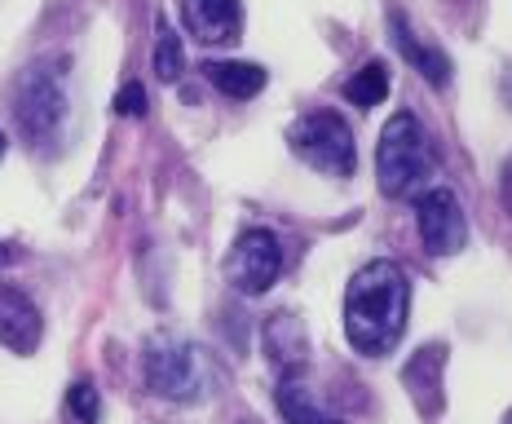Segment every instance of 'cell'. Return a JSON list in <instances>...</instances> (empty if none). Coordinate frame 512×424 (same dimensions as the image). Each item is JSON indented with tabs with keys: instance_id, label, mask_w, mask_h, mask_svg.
<instances>
[{
	"instance_id": "obj_19",
	"label": "cell",
	"mask_w": 512,
	"mask_h": 424,
	"mask_svg": "<svg viewBox=\"0 0 512 424\" xmlns=\"http://www.w3.org/2000/svg\"><path fill=\"white\" fill-rule=\"evenodd\" d=\"M504 208L512 212V159L504 164Z\"/></svg>"
},
{
	"instance_id": "obj_9",
	"label": "cell",
	"mask_w": 512,
	"mask_h": 424,
	"mask_svg": "<svg viewBox=\"0 0 512 424\" xmlns=\"http://www.w3.org/2000/svg\"><path fill=\"white\" fill-rule=\"evenodd\" d=\"M40 336H45V323H40L31 296L23 288L0 283V345L14 349V354H36Z\"/></svg>"
},
{
	"instance_id": "obj_10",
	"label": "cell",
	"mask_w": 512,
	"mask_h": 424,
	"mask_svg": "<svg viewBox=\"0 0 512 424\" xmlns=\"http://www.w3.org/2000/svg\"><path fill=\"white\" fill-rule=\"evenodd\" d=\"M442 367H446V345H424L407 363V371H402V385H407L415 407L429 420L442 411Z\"/></svg>"
},
{
	"instance_id": "obj_17",
	"label": "cell",
	"mask_w": 512,
	"mask_h": 424,
	"mask_svg": "<svg viewBox=\"0 0 512 424\" xmlns=\"http://www.w3.org/2000/svg\"><path fill=\"white\" fill-rule=\"evenodd\" d=\"M98 416H102L98 389H93L89 380L71 385V389H67V420H71V424H98Z\"/></svg>"
},
{
	"instance_id": "obj_7",
	"label": "cell",
	"mask_w": 512,
	"mask_h": 424,
	"mask_svg": "<svg viewBox=\"0 0 512 424\" xmlns=\"http://www.w3.org/2000/svg\"><path fill=\"white\" fill-rule=\"evenodd\" d=\"M415 226H420V239L433 257H451L468 243V217L455 190L446 186H429L424 195H415Z\"/></svg>"
},
{
	"instance_id": "obj_12",
	"label": "cell",
	"mask_w": 512,
	"mask_h": 424,
	"mask_svg": "<svg viewBox=\"0 0 512 424\" xmlns=\"http://www.w3.org/2000/svg\"><path fill=\"white\" fill-rule=\"evenodd\" d=\"M265 354L270 363L283 371V376H301L305 358H309V341H305V327L296 323L292 314H274L265 323Z\"/></svg>"
},
{
	"instance_id": "obj_3",
	"label": "cell",
	"mask_w": 512,
	"mask_h": 424,
	"mask_svg": "<svg viewBox=\"0 0 512 424\" xmlns=\"http://www.w3.org/2000/svg\"><path fill=\"white\" fill-rule=\"evenodd\" d=\"M142 376L155 398L168 402H204L212 389V363L186 336L155 332L142 349Z\"/></svg>"
},
{
	"instance_id": "obj_13",
	"label": "cell",
	"mask_w": 512,
	"mask_h": 424,
	"mask_svg": "<svg viewBox=\"0 0 512 424\" xmlns=\"http://www.w3.org/2000/svg\"><path fill=\"white\" fill-rule=\"evenodd\" d=\"M279 416L287 424H345L340 416H332L323 402H318V394L305 385L301 376H283L279 380Z\"/></svg>"
},
{
	"instance_id": "obj_20",
	"label": "cell",
	"mask_w": 512,
	"mask_h": 424,
	"mask_svg": "<svg viewBox=\"0 0 512 424\" xmlns=\"http://www.w3.org/2000/svg\"><path fill=\"white\" fill-rule=\"evenodd\" d=\"M0 159H5V133H0Z\"/></svg>"
},
{
	"instance_id": "obj_5",
	"label": "cell",
	"mask_w": 512,
	"mask_h": 424,
	"mask_svg": "<svg viewBox=\"0 0 512 424\" xmlns=\"http://www.w3.org/2000/svg\"><path fill=\"white\" fill-rule=\"evenodd\" d=\"M287 146L292 155L309 164L314 173L327 177H349L358 168V146H354V129L340 120L336 111H309L287 129Z\"/></svg>"
},
{
	"instance_id": "obj_1",
	"label": "cell",
	"mask_w": 512,
	"mask_h": 424,
	"mask_svg": "<svg viewBox=\"0 0 512 424\" xmlns=\"http://www.w3.org/2000/svg\"><path fill=\"white\" fill-rule=\"evenodd\" d=\"M411 283L393 261H367L345 288V336L358 354L384 358L407 332Z\"/></svg>"
},
{
	"instance_id": "obj_11",
	"label": "cell",
	"mask_w": 512,
	"mask_h": 424,
	"mask_svg": "<svg viewBox=\"0 0 512 424\" xmlns=\"http://www.w3.org/2000/svg\"><path fill=\"white\" fill-rule=\"evenodd\" d=\"M389 36H393V45H398L402 58H407L411 67L433 84V89H446V84H451V58H446L442 49L424 45V40L415 36V27L402 14H389Z\"/></svg>"
},
{
	"instance_id": "obj_16",
	"label": "cell",
	"mask_w": 512,
	"mask_h": 424,
	"mask_svg": "<svg viewBox=\"0 0 512 424\" xmlns=\"http://www.w3.org/2000/svg\"><path fill=\"white\" fill-rule=\"evenodd\" d=\"M181 71H186V53H181V40H177V31L159 18L155 23V76L164 80V84H177L181 80Z\"/></svg>"
},
{
	"instance_id": "obj_4",
	"label": "cell",
	"mask_w": 512,
	"mask_h": 424,
	"mask_svg": "<svg viewBox=\"0 0 512 424\" xmlns=\"http://www.w3.org/2000/svg\"><path fill=\"white\" fill-rule=\"evenodd\" d=\"M376 182L389 199L424 195L433 182V151L420 120L411 111H398L380 133L376 146Z\"/></svg>"
},
{
	"instance_id": "obj_8",
	"label": "cell",
	"mask_w": 512,
	"mask_h": 424,
	"mask_svg": "<svg viewBox=\"0 0 512 424\" xmlns=\"http://www.w3.org/2000/svg\"><path fill=\"white\" fill-rule=\"evenodd\" d=\"M181 23L199 45H234L243 31L239 0H181Z\"/></svg>"
},
{
	"instance_id": "obj_18",
	"label": "cell",
	"mask_w": 512,
	"mask_h": 424,
	"mask_svg": "<svg viewBox=\"0 0 512 424\" xmlns=\"http://www.w3.org/2000/svg\"><path fill=\"white\" fill-rule=\"evenodd\" d=\"M115 111L128 115V120H137V115H146V89L142 84H124L120 98H115Z\"/></svg>"
},
{
	"instance_id": "obj_15",
	"label": "cell",
	"mask_w": 512,
	"mask_h": 424,
	"mask_svg": "<svg viewBox=\"0 0 512 424\" xmlns=\"http://www.w3.org/2000/svg\"><path fill=\"white\" fill-rule=\"evenodd\" d=\"M345 98L362 106V111H371V106H380L389 98V71H384V62H367V67H358L354 76L345 80Z\"/></svg>"
},
{
	"instance_id": "obj_2",
	"label": "cell",
	"mask_w": 512,
	"mask_h": 424,
	"mask_svg": "<svg viewBox=\"0 0 512 424\" xmlns=\"http://www.w3.org/2000/svg\"><path fill=\"white\" fill-rule=\"evenodd\" d=\"M67 62L40 58L18 76L14 84V124L27 146L36 151H58L62 133H67Z\"/></svg>"
},
{
	"instance_id": "obj_6",
	"label": "cell",
	"mask_w": 512,
	"mask_h": 424,
	"mask_svg": "<svg viewBox=\"0 0 512 424\" xmlns=\"http://www.w3.org/2000/svg\"><path fill=\"white\" fill-rule=\"evenodd\" d=\"M279 274H283V243L270 230H243L234 239V248L226 257V279L234 292L261 296L279 283Z\"/></svg>"
},
{
	"instance_id": "obj_14",
	"label": "cell",
	"mask_w": 512,
	"mask_h": 424,
	"mask_svg": "<svg viewBox=\"0 0 512 424\" xmlns=\"http://www.w3.org/2000/svg\"><path fill=\"white\" fill-rule=\"evenodd\" d=\"M204 76H208L212 89L226 93V98H234V102L256 98V93L265 89V80H270L265 67H256V62H208Z\"/></svg>"
}]
</instances>
